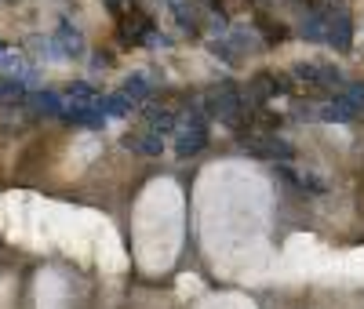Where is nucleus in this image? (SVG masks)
<instances>
[{
  "mask_svg": "<svg viewBox=\"0 0 364 309\" xmlns=\"http://www.w3.org/2000/svg\"><path fill=\"white\" fill-rule=\"evenodd\" d=\"M33 106H37L41 113H66L63 99H58L55 91H37V95H33Z\"/></svg>",
  "mask_w": 364,
  "mask_h": 309,
  "instance_id": "obj_8",
  "label": "nucleus"
},
{
  "mask_svg": "<svg viewBox=\"0 0 364 309\" xmlns=\"http://www.w3.org/2000/svg\"><path fill=\"white\" fill-rule=\"evenodd\" d=\"M124 146H128L132 153H142V157H161L164 139L154 135V131H132V135H124Z\"/></svg>",
  "mask_w": 364,
  "mask_h": 309,
  "instance_id": "obj_3",
  "label": "nucleus"
},
{
  "mask_svg": "<svg viewBox=\"0 0 364 309\" xmlns=\"http://www.w3.org/2000/svg\"><path fill=\"white\" fill-rule=\"evenodd\" d=\"M248 153H255V157H273V161H288L291 157V146L281 142V139H245Z\"/></svg>",
  "mask_w": 364,
  "mask_h": 309,
  "instance_id": "obj_4",
  "label": "nucleus"
},
{
  "mask_svg": "<svg viewBox=\"0 0 364 309\" xmlns=\"http://www.w3.org/2000/svg\"><path fill=\"white\" fill-rule=\"evenodd\" d=\"M240 106H245V99H240V91L233 84H219L204 95V109L211 116H219V120H233L240 113Z\"/></svg>",
  "mask_w": 364,
  "mask_h": 309,
  "instance_id": "obj_2",
  "label": "nucleus"
},
{
  "mask_svg": "<svg viewBox=\"0 0 364 309\" xmlns=\"http://www.w3.org/2000/svg\"><path fill=\"white\" fill-rule=\"evenodd\" d=\"M175 131H178L175 135V153H178V157H197V153L208 146V124H204V116L182 120Z\"/></svg>",
  "mask_w": 364,
  "mask_h": 309,
  "instance_id": "obj_1",
  "label": "nucleus"
},
{
  "mask_svg": "<svg viewBox=\"0 0 364 309\" xmlns=\"http://www.w3.org/2000/svg\"><path fill=\"white\" fill-rule=\"evenodd\" d=\"M26 95V87L18 80H0V102H18Z\"/></svg>",
  "mask_w": 364,
  "mask_h": 309,
  "instance_id": "obj_9",
  "label": "nucleus"
},
{
  "mask_svg": "<svg viewBox=\"0 0 364 309\" xmlns=\"http://www.w3.org/2000/svg\"><path fill=\"white\" fill-rule=\"evenodd\" d=\"M146 116H149V128H146V131H154V135H161V139L178 128V116H175L171 109H149Z\"/></svg>",
  "mask_w": 364,
  "mask_h": 309,
  "instance_id": "obj_5",
  "label": "nucleus"
},
{
  "mask_svg": "<svg viewBox=\"0 0 364 309\" xmlns=\"http://www.w3.org/2000/svg\"><path fill=\"white\" fill-rule=\"evenodd\" d=\"M149 95V87H146V80L142 77H135V80H128L124 87H120V99H124L128 106H135V102H142Z\"/></svg>",
  "mask_w": 364,
  "mask_h": 309,
  "instance_id": "obj_7",
  "label": "nucleus"
},
{
  "mask_svg": "<svg viewBox=\"0 0 364 309\" xmlns=\"http://www.w3.org/2000/svg\"><path fill=\"white\" fill-rule=\"evenodd\" d=\"M84 44H80V33L70 26H63V33H58V55H80Z\"/></svg>",
  "mask_w": 364,
  "mask_h": 309,
  "instance_id": "obj_6",
  "label": "nucleus"
}]
</instances>
